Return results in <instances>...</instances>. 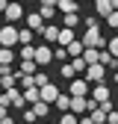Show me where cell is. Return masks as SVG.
I'll return each instance as SVG.
<instances>
[{"instance_id": "cell-1", "label": "cell", "mask_w": 118, "mask_h": 124, "mask_svg": "<svg viewBox=\"0 0 118 124\" xmlns=\"http://www.w3.org/2000/svg\"><path fill=\"white\" fill-rule=\"evenodd\" d=\"M83 44H86V47H106V39H103L100 36V27H95V30H86V33H83V39H80Z\"/></svg>"}, {"instance_id": "cell-2", "label": "cell", "mask_w": 118, "mask_h": 124, "mask_svg": "<svg viewBox=\"0 0 118 124\" xmlns=\"http://www.w3.org/2000/svg\"><path fill=\"white\" fill-rule=\"evenodd\" d=\"M0 44L3 47H12V44H21V30H15L12 24H6L0 30Z\"/></svg>"}, {"instance_id": "cell-3", "label": "cell", "mask_w": 118, "mask_h": 124, "mask_svg": "<svg viewBox=\"0 0 118 124\" xmlns=\"http://www.w3.org/2000/svg\"><path fill=\"white\" fill-rule=\"evenodd\" d=\"M88 92H92V86H88L86 77H77V80H71V86H68L71 98H88Z\"/></svg>"}, {"instance_id": "cell-4", "label": "cell", "mask_w": 118, "mask_h": 124, "mask_svg": "<svg viewBox=\"0 0 118 124\" xmlns=\"http://www.w3.org/2000/svg\"><path fill=\"white\" fill-rule=\"evenodd\" d=\"M106 71H109V68L103 65V62H97V65H88V71H86V80L97 86V83H103V80H106Z\"/></svg>"}, {"instance_id": "cell-5", "label": "cell", "mask_w": 118, "mask_h": 124, "mask_svg": "<svg viewBox=\"0 0 118 124\" xmlns=\"http://www.w3.org/2000/svg\"><path fill=\"white\" fill-rule=\"evenodd\" d=\"M27 27L33 30V33H44V30H47L44 15H41V12H30V15H27Z\"/></svg>"}, {"instance_id": "cell-6", "label": "cell", "mask_w": 118, "mask_h": 124, "mask_svg": "<svg viewBox=\"0 0 118 124\" xmlns=\"http://www.w3.org/2000/svg\"><path fill=\"white\" fill-rule=\"evenodd\" d=\"M36 62H38L41 68L53 62V47H50V44H38V47H36Z\"/></svg>"}, {"instance_id": "cell-7", "label": "cell", "mask_w": 118, "mask_h": 124, "mask_svg": "<svg viewBox=\"0 0 118 124\" xmlns=\"http://www.w3.org/2000/svg\"><path fill=\"white\" fill-rule=\"evenodd\" d=\"M3 18H6V21H21V18H27V15H24V6H21V3H15V0H12V3H6Z\"/></svg>"}, {"instance_id": "cell-8", "label": "cell", "mask_w": 118, "mask_h": 124, "mask_svg": "<svg viewBox=\"0 0 118 124\" xmlns=\"http://www.w3.org/2000/svg\"><path fill=\"white\" fill-rule=\"evenodd\" d=\"M15 83H21V71H9V74H0V86H3V92H12Z\"/></svg>"}, {"instance_id": "cell-9", "label": "cell", "mask_w": 118, "mask_h": 124, "mask_svg": "<svg viewBox=\"0 0 118 124\" xmlns=\"http://www.w3.org/2000/svg\"><path fill=\"white\" fill-rule=\"evenodd\" d=\"M59 95H62V92H59L53 83H47V86L41 89V101H44V103H56V101H59Z\"/></svg>"}, {"instance_id": "cell-10", "label": "cell", "mask_w": 118, "mask_h": 124, "mask_svg": "<svg viewBox=\"0 0 118 124\" xmlns=\"http://www.w3.org/2000/svg\"><path fill=\"white\" fill-rule=\"evenodd\" d=\"M6 95H9V103H12V106H18V109H24V106H27L24 89H12V92H6Z\"/></svg>"}, {"instance_id": "cell-11", "label": "cell", "mask_w": 118, "mask_h": 124, "mask_svg": "<svg viewBox=\"0 0 118 124\" xmlns=\"http://www.w3.org/2000/svg\"><path fill=\"white\" fill-rule=\"evenodd\" d=\"M92 98H95L97 103H106V101H109V86H106V83H97V86L92 89Z\"/></svg>"}, {"instance_id": "cell-12", "label": "cell", "mask_w": 118, "mask_h": 124, "mask_svg": "<svg viewBox=\"0 0 118 124\" xmlns=\"http://www.w3.org/2000/svg\"><path fill=\"white\" fill-rule=\"evenodd\" d=\"M59 33H62V27H56V24H47V30H44V41L47 44H59Z\"/></svg>"}, {"instance_id": "cell-13", "label": "cell", "mask_w": 118, "mask_h": 124, "mask_svg": "<svg viewBox=\"0 0 118 124\" xmlns=\"http://www.w3.org/2000/svg\"><path fill=\"white\" fill-rule=\"evenodd\" d=\"M71 112L74 115H86L88 112V98H74L71 101Z\"/></svg>"}, {"instance_id": "cell-14", "label": "cell", "mask_w": 118, "mask_h": 124, "mask_svg": "<svg viewBox=\"0 0 118 124\" xmlns=\"http://www.w3.org/2000/svg\"><path fill=\"white\" fill-rule=\"evenodd\" d=\"M80 24H83V18H80V12H71V15H62V27L74 30V27H80Z\"/></svg>"}, {"instance_id": "cell-15", "label": "cell", "mask_w": 118, "mask_h": 124, "mask_svg": "<svg viewBox=\"0 0 118 124\" xmlns=\"http://www.w3.org/2000/svg\"><path fill=\"white\" fill-rule=\"evenodd\" d=\"M77 39H74V30L62 27V33H59V47H68V44H74Z\"/></svg>"}, {"instance_id": "cell-16", "label": "cell", "mask_w": 118, "mask_h": 124, "mask_svg": "<svg viewBox=\"0 0 118 124\" xmlns=\"http://www.w3.org/2000/svg\"><path fill=\"white\" fill-rule=\"evenodd\" d=\"M24 98H27V103H30V106H33V103H38V101H41V89H38V86L24 89Z\"/></svg>"}, {"instance_id": "cell-17", "label": "cell", "mask_w": 118, "mask_h": 124, "mask_svg": "<svg viewBox=\"0 0 118 124\" xmlns=\"http://www.w3.org/2000/svg\"><path fill=\"white\" fill-rule=\"evenodd\" d=\"M83 59L88 62V65H97V62H100V47H86Z\"/></svg>"}, {"instance_id": "cell-18", "label": "cell", "mask_w": 118, "mask_h": 124, "mask_svg": "<svg viewBox=\"0 0 118 124\" xmlns=\"http://www.w3.org/2000/svg\"><path fill=\"white\" fill-rule=\"evenodd\" d=\"M59 77H65V80H77V68L65 62V65H59Z\"/></svg>"}, {"instance_id": "cell-19", "label": "cell", "mask_w": 118, "mask_h": 124, "mask_svg": "<svg viewBox=\"0 0 118 124\" xmlns=\"http://www.w3.org/2000/svg\"><path fill=\"white\" fill-rule=\"evenodd\" d=\"M71 101H74L71 95H59V101H56L53 106H56V109H59V112H71Z\"/></svg>"}, {"instance_id": "cell-20", "label": "cell", "mask_w": 118, "mask_h": 124, "mask_svg": "<svg viewBox=\"0 0 118 124\" xmlns=\"http://www.w3.org/2000/svg\"><path fill=\"white\" fill-rule=\"evenodd\" d=\"M62 15H71V12H77V0H59V6H56Z\"/></svg>"}, {"instance_id": "cell-21", "label": "cell", "mask_w": 118, "mask_h": 124, "mask_svg": "<svg viewBox=\"0 0 118 124\" xmlns=\"http://www.w3.org/2000/svg\"><path fill=\"white\" fill-rule=\"evenodd\" d=\"M68 53H71V59L83 56V53H86V44H83V41H74V44H68Z\"/></svg>"}, {"instance_id": "cell-22", "label": "cell", "mask_w": 118, "mask_h": 124, "mask_svg": "<svg viewBox=\"0 0 118 124\" xmlns=\"http://www.w3.org/2000/svg\"><path fill=\"white\" fill-rule=\"evenodd\" d=\"M36 47L38 44H21V62L24 59H36Z\"/></svg>"}, {"instance_id": "cell-23", "label": "cell", "mask_w": 118, "mask_h": 124, "mask_svg": "<svg viewBox=\"0 0 118 124\" xmlns=\"http://www.w3.org/2000/svg\"><path fill=\"white\" fill-rule=\"evenodd\" d=\"M38 12L44 15V21H53V18H56V12H59V9H56V6H47V3H41V6H38Z\"/></svg>"}, {"instance_id": "cell-24", "label": "cell", "mask_w": 118, "mask_h": 124, "mask_svg": "<svg viewBox=\"0 0 118 124\" xmlns=\"http://www.w3.org/2000/svg\"><path fill=\"white\" fill-rule=\"evenodd\" d=\"M12 59H15L12 47H3V50H0V65H3V68H9V65H12Z\"/></svg>"}, {"instance_id": "cell-25", "label": "cell", "mask_w": 118, "mask_h": 124, "mask_svg": "<svg viewBox=\"0 0 118 124\" xmlns=\"http://www.w3.org/2000/svg\"><path fill=\"white\" fill-rule=\"evenodd\" d=\"M68 56H71V53H68V47H53V59L59 62V65H65Z\"/></svg>"}, {"instance_id": "cell-26", "label": "cell", "mask_w": 118, "mask_h": 124, "mask_svg": "<svg viewBox=\"0 0 118 124\" xmlns=\"http://www.w3.org/2000/svg\"><path fill=\"white\" fill-rule=\"evenodd\" d=\"M33 112H36L38 118H44V115L50 112V103H44V101H38V103H33Z\"/></svg>"}, {"instance_id": "cell-27", "label": "cell", "mask_w": 118, "mask_h": 124, "mask_svg": "<svg viewBox=\"0 0 118 124\" xmlns=\"http://www.w3.org/2000/svg\"><path fill=\"white\" fill-rule=\"evenodd\" d=\"M59 124H80V115H74V112H62V115H59Z\"/></svg>"}, {"instance_id": "cell-28", "label": "cell", "mask_w": 118, "mask_h": 124, "mask_svg": "<svg viewBox=\"0 0 118 124\" xmlns=\"http://www.w3.org/2000/svg\"><path fill=\"white\" fill-rule=\"evenodd\" d=\"M47 83H50V77H47V71H36V86H38V89H44Z\"/></svg>"}, {"instance_id": "cell-29", "label": "cell", "mask_w": 118, "mask_h": 124, "mask_svg": "<svg viewBox=\"0 0 118 124\" xmlns=\"http://www.w3.org/2000/svg\"><path fill=\"white\" fill-rule=\"evenodd\" d=\"M106 50L118 59V36H112V39H106Z\"/></svg>"}, {"instance_id": "cell-30", "label": "cell", "mask_w": 118, "mask_h": 124, "mask_svg": "<svg viewBox=\"0 0 118 124\" xmlns=\"http://www.w3.org/2000/svg\"><path fill=\"white\" fill-rule=\"evenodd\" d=\"M83 24H86V30H95V27H100L97 15H86V18H83Z\"/></svg>"}, {"instance_id": "cell-31", "label": "cell", "mask_w": 118, "mask_h": 124, "mask_svg": "<svg viewBox=\"0 0 118 124\" xmlns=\"http://www.w3.org/2000/svg\"><path fill=\"white\" fill-rule=\"evenodd\" d=\"M106 27H109V30H118V9L106 15Z\"/></svg>"}, {"instance_id": "cell-32", "label": "cell", "mask_w": 118, "mask_h": 124, "mask_svg": "<svg viewBox=\"0 0 118 124\" xmlns=\"http://www.w3.org/2000/svg\"><path fill=\"white\" fill-rule=\"evenodd\" d=\"M21 44H33V30H21Z\"/></svg>"}, {"instance_id": "cell-33", "label": "cell", "mask_w": 118, "mask_h": 124, "mask_svg": "<svg viewBox=\"0 0 118 124\" xmlns=\"http://www.w3.org/2000/svg\"><path fill=\"white\" fill-rule=\"evenodd\" d=\"M36 118H38V115L33 112V106H30V109H24V121H27V124H36Z\"/></svg>"}, {"instance_id": "cell-34", "label": "cell", "mask_w": 118, "mask_h": 124, "mask_svg": "<svg viewBox=\"0 0 118 124\" xmlns=\"http://www.w3.org/2000/svg\"><path fill=\"white\" fill-rule=\"evenodd\" d=\"M0 124H15L12 115H9V109H6V112H0Z\"/></svg>"}, {"instance_id": "cell-35", "label": "cell", "mask_w": 118, "mask_h": 124, "mask_svg": "<svg viewBox=\"0 0 118 124\" xmlns=\"http://www.w3.org/2000/svg\"><path fill=\"white\" fill-rule=\"evenodd\" d=\"M100 109L103 112H115V106H112V101H106V103H100Z\"/></svg>"}, {"instance_id": "cell-36", "label": "cell", "mask_w": 118, "mask_h": 124, "mask_svg": "<svg viewBox=\"0 0 118 124\" xmlns=\"http://www.w3.org/2000/svg\"><path fill=\"white\" fill-rule=\"evenodd\" d=\"M80 124H95V118L92 115H80Z\"/></svg>"}, {"instance_id": "cell-37", "label": "cell", "mask_w": 118, "mask_h": 124, "mask_svg": "<svg viewBox=\"0 0 118 124\" xmlns=\"http://www.w3.org/2000/svg\"><path fill=\"white\" fill-rule=\"evenodd\" d=\"M115 36H118V30H115Z\"/></svg>"}, {"instance_id": "cell-38", "label": "cell", "mask_w": 118, "mask_h": 124, "mask_svg": "<svg viewBox=\"0 0 118 124\" xmlns=\"http://www.w3.org/2000/svg\"><path fill=\"white\" fill-rule=\"evenodd\" d=\"M38 3H41V0H38Z\"/></svg>"}]
</instances>
